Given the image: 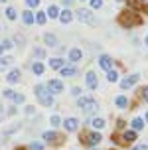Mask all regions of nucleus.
Segmentation results:
<instances>
[{
  "instance_id": "e433bc0d",
  "label": "nucleus",
  "mask_w": 148,
  "mask_h": 150,
  "mask_svg": "<svg viewBox=\"0 0 148 150\" xmlns=\"http://www.w3.org/2000/svg\"><path fill=\"white\" fill-rule=\"evenodd\" d=\"M14 95H16V91H12V89H4V97H6V99H10V101H12V99H14Z\"/></svg>"
},
{
  "instance_id": "473e14b6",
  "label": "nucleus",
  "mask_w": 148,
  "mask_h": 150,
  "mask_svg": "<svg viewBox=\"0 0 148 150\" xmlns=\"http://www.w3.org/2000/svg\"><path fill=\"white\" fill-rule=\"evenodd\" d=\"M28 150H45V146H44L42 142H38V140H36V142H32V144L28 146Z\"/></svg>"
},
{
  "instance_id": "423d86ee",
  "label": "nucleus",
  "mask_w": 148,
  "mask_h": 150,
  "mask_svg": "<svg viewBox=\"0 0 148 150\" xmlns=\"http://www.w3.org/2000/svg\"><path fill=\"white\" fill-rule=\"evenodd\" d=\"M75 14H77V18H79L81 22H85V24H91V26H95V24H97V18L93 16L91 10H87V8H79Z\"/></svg>"
},
{
  "instance_id": "9b49d317",
  "label": "nucleus",
  "mask_w": 148,
  "mask_h": 150,
  "mask_svg": "<svg viewBox=\"0 0 148 150\" xmlns=\"http://www.w3.org/2000/svg\"><path fill=\"white\" fill-rule=\"evenodd\" d=\"M85 85H87L91 91H95L97 87H99V79H97L95 71H87V73H85Z\"/></svg>"
},
{
  "instance_id": "4be33fe9",
  "label": "nucleus",
  "mask_w": 148,
  "mask_h": 150,
  "mask_svg": "<svg viewBox=\"0 0 148 150\" xmlns=\"http://www.w3.org/2000/svg\"><path fill=\"white\" fill-rule=\"evenodd\" d=\"M44 42H45V45H50V47H57V38L53 36V34H45Z\"/></svg>"
},
{
  "instance_id": "393cba45",
  "label": "nucleus",
  "mask_w": 148,
  "mask_h": 150,
  "mask_svg": "<svg viewBox=\"0 0 148 150\" xmlns=\"http://www.w3.org/2000/svg\"><path fill=\"white\" fill-rule=\"evenodd\" d=\"M61 122H63V120H61L59 115H52V117H50V125L53 127V130H55L57 127H61Z\"/></svg>"
},
{
  "instance_id": "c9c22d12",
  "label": "nucleus",
  "mask_w": 148,
  "mask_h": 150,
  "mask_svg": "<svg viewBox=\"0 0 148 150\" xmlns=\"http://www.w3.org/2000/svg\"><path fill=\"white\" fill-rule=\"evenodd\" d=\"M89 2H91V8L93 10H99V8L103 6V0H89Z\"/></svg>"
},
{
  "instance_id": "39448f33",
  "label": "nucleus",
  "mask_w": 148,
  "mask_h": 150,
  "mask_svg": "<svg viewBox=\"0 0 148 150\" xmlns=\"http://www.w3.org/2000/svg\"><path fill=\"white\" fill-rule=\"evenodd\" d=\"M42 140L45 144H52V146H59V144H63V136L57 134V130H45L44 134H42Z\"/></svg>"
},
{
  "instance_id": "0eeeda50",
  "label": "nucleus",
  "mask_w": 148,
  "mask_h": 150,
  "mask_svg": "<svg viewBox=\"0 0 148 150\" xmlns=\"http://www.w3.org/2000/svg\"><path fill=\"white\" fill-rule=\"evenodd\" d=\"M136 140H138V132L132 130V128H128L120 134V144H134Z\"/></svg>"
},
{
  "instance_id": "3c124183",
  "label": "nucleus",
  "mask_w": 148,
  "mask_h": 150,
  "mask_svg": "<svg viewBox=\"0 0 148 150\" xmlns=\"http://www.w3.org/2000/svg\"><path fill=\"white\" fill-rule=\"evenodd\" d=\"M140 2H148V0H140Z\"/></svg>"
},
{
  "instance_id": "1a4fd4ad",
  "label": "nucleus",
  "mask_w": 148,
  "mask_h": 150,
  "mask_svg": "<svg viewBox=\"0 0 148 150\" xmlns=\"http://www.w3.org/2000/svg\"><path fill=\"white\" fill-rule=\"evenodd\" d=\"M47 85V89L52 91L53 95H59V93H63V81L61 79H50V81L45 83Z\"/></svg>"
},
{
  "instance_id": "c85d7f7f",
  "label": "nucleus",
  "mask_w": 148,
  "mask_h": 150,
  "mask_svg": "<svg viewBox=\"0 0 148 150\" xmlns=\"http://www.w3.org/2000/svg\"><path fill=\"white\" fill-rule=\"evenodd\" d=\"M34 55H36L38 59H44L45 57V50L44 47H34Z\"/></svg>"
},
{
  "instance_id": "ddd939ff",
  "label": "nucleus",
  "mask_w": 148,
  "mask_h": 150,
  "mask_svg": "<svg viewBox=\"0 0 148 150\" xmlns=\"http://www.w3.org/2000/svg\"><path fill=\"white\" fill-rule=\"evenodd\" d=\"M105 127H107V120H105L103 117H93V119H91V128H93V130L101 132Z\"/></svg>"
},
{
  "instance_id": "5701e85b",
  "label": "nucleus",
  "mask_w": 148,
  "mask_h": 150,
  "mask_svg": "<svg viewBox=\"0 0 148 150\" xmlns=\"http://www.w3.org/2000/svg\"><path fill=\"white\" fill-rule=\"evenodd\" d=\"M12 57H10V55H6V57H0V71H6L8 67H10V65H12Z\"/></svg>"
},
{
  "instance_id": "8fccbe9b",
  "label": "nucleus",
  "mask_w": 148,
  "mask_h": 150,
  "mask_svg": "<svg viewBox=\"0 0 148 150\" xmlns=\"http://www.w3.org/2000/svg\"><path fill=\"white\" fill-rule=\"evenodd\" d=\"M115 2H123V0H115Z\"/></svg>"
},
{
  "instance_id": "bb28decb",
  "label": "nucleus",
  "mask_w": 148,
  "mask_h": 150,
  "mask_svg": "<svg viewBox=\"0 0 148 150\" xmlns=\"http://www.w3.org/2000/svg\"><path fill=\"white\" fill-rule=\"evenodd\" d=\"M107 81H109V83H117V81H120V79H118V71L111 69V71L107 73Z\"/></svg>"
},
{
  "instance_id": "6ab92c4d",
  "label": "nucleus",
  "mask_w": 148,
  "mask_h": 150,
  "mask_svg": "<svg viewBox=\"0 0 148 150\" xmlns=\"http://www.w3.org/2000/svg\"><path fill=\"white\" fill-rule=\"evenodd\" d=\"M22 22L26 24V26H32V24L36 22V16L32 14L30 10H24V12H22Z\"/></svg>"
},
{
  "instance_id": "37998d69",
  "label": "nucleus",
  "mask_w": 148,
  "mask_h": 150,
  "mask_svg": "<svg viewBox=\"0 0 148 150\" xmlns=\"http://www.w3.org/2000/svg\"><path fill=\"white\" fill-rule=\"evenodd\" d=\"M61 2H63V4H65V6H69V4H71V2H73V0H61Z\"/></svg>"
},
{
  "instance_id": "f3484780",
  "label": "nucleus",
  "mask_w": 148,
  "mask_h": 150,
  "mask_svg": "<svg viewBox=\"0 0 148 150\" xmlns=\"http://www.w3.org/2000/svg\"><path fill=\"white\" fill-rule=\"evenodd\" d=\"M61 24H69L71 20H73V12L67 8V10H63V12H59V18H57Z\"/></svg>"
},
{
  "instance_id": "de8ad7c7",
  "label": "nucleus",
  "mask_w": 148,
  "mask_h": 150,
  "mask_svg": "<svg viewBox=\"0 0 148 150\" xmlns=\"http://www.w3.org/2000/svg\"><path fill=\"white\" fill-rule=\"evenodd\" d=\"M144 120H146V122H148V112H146V117H144Z\"/></svg>"
},
{
  "instance_id": "c756f323",
  "label": "nucleus",
  "mask_w": 148,
  "mask_h": 150,
  "mask_svg": "<svg viewBox=\"0 0 148 150\" xmlns=\"http://www.w3.org/2000/svg\"><path fill=\"white\" fill-rule=\"evenodd\" d=\"M12 101H14L16 105H22L24 101H26V95H24V93H16V95H14V99H12Z\"/></svg>"
},
{
  "instance_id": "7c9ffc66",
  "label": "nucleus",
  "mask_w": 148,
  "mask_h": 150,
  "mask_svg": "<svg viewBox=\"0 0 148 150\" xmlns=\"http://www.w3.org/2000/svg\"><path fill=\"white\" fill-rule=\"evenodd\" d=\"M69 95L75 97V99H79L81 97V87H71V89H69Z\"/></svg>"
},
{
  "instance_id": "f704fd0d",
  "label": "nucleus",
  "mask_w": 148,
  "mask_h": 150,
  "mask_svg": "<svg viewBox=\"0 0 148 150\" xmlns=\"http://www.w3.org/2000/svg\"><path fill=\"white\" fill-rule=\"evenodd\" d=\"M126 4L130 6V10L136 12V8H140V0H126Z\"/></svg>"
},
{
  "instance_id": "412c9836",
  "label": "nucleus",
  "mask_w": 148,
  "mask_h": 150,
  "mask_svg": "<svg viewBox=\"0 0 148 150\" xmlns=\"http://www.w3.org/2000/svg\"><path fill=\"white\" fill-rule=\"evenodd\" d=\"M130 128H132V130H136V132H140L142 128H144V119H140V117L132 119V122H130Z\"/></svg>"
},
{
  "instance_id": "603ef678",
  "label": "nucleus",
  "mask_w": 148,
  "mask_h": 150,
  "mask_svg": "<svg viewBox=\"0 0 148 150\" xmlns=\"http://www.w3.org/2000/svg\"><path fill=\"white\" fill-rule=\"evenodd\" d=\"M0 2H6V0H0Z\"/></svg>"
},
{
  "instance_id": "f8f14e48",
  "label": "nucleus",
  "mask_w": 148,
  "mask_h": 150,
  "mask_svg": "<svg viewBox=\"0 0 148 150\" xmlns=\"http://www.w3.org/2000/svg\"><path fill=\"white\" fill-rule=\"evenodd\" d=\"M97 63H99V67L103 69V71H107V73L113 69V57H111V55H107V53H103V55L99 57Z\"/></svg>"
},
{
  "instance_id": "b1692460",
  "label": "nucleus",
  "mask_w": 148,
  "mask_h": 150,
  "mask_svg": "<svg viewBox=\"0 0 148 150\" xmlns=\"http://www.w3.org/2000/svg\"><path fill=\"white\" fill-rule=\"evenodd\" d=\"M44 63H42V61H34V63H32V71H34V73L36 75H42L44 73Z\"/></svg>"
},
{
  "instance_id": "20e7f679",
  "label": "nucleus",
  "mask_w": 148,
  "mask_h": 150,
  "mask_svg": "<svg viewBox=\"0 0 148 150\" xmlns=\"http://www.w3.org/2000/svg\"><path fill=\"white\" fill-rule=\"evenodd\" d=\"M77 107L83 111L85 117H93V115H97V111L101 109L95 99H89V97H79L77 99Z\"/></svg>"
},
{
  "instance_id": "79ce46f5",
  "label": "nucleus",
  "mask_w": 148,
  "mask_h": 150,
  "mask_svg": "<svg viewBox=\"0 0 148 150\" xmlns=\"http://www.w3.org/2000/svg\"><path fill=\"white\" fill-rule=\"evenodd\" d=\"M136 148H138V150H148V144H138Z\"/></svg>"
},
{
  "instance_id": "9d476101",
  "label": "nucleus",
  "mask_w": 148,
  "mask_h": 150,
  "mask_svg": "<svg viewBox=\"0 0 148 150\" xmlns=\"http://www.w3.org/2000/svg\"><path fill=\"white\" fill-rule=\"evenodd\" d=\"M63 128H65V132H75L77 128H79V120L75 119V117H67V119H63Z\"/></svg>"
},
{
  "instance_id": "f257e3e1",
  "label": "nucleus",
  "mask_w": 148,
  "mask_h": 150,
  "mask_svg": "<svg viewBox=\"0 0 148 150\" xmlns=\"http://www.w3.org/2000/svg\"><path fill=\"white\" fill-rule=\"evenodd\" d=\"M118 26H123V28H132V26H138L142 24V18L134 10H123V12H118V18H117Z\"/></svg>"
},
{
  "instance_id": "49530a36",
  "label": "nucleus",
  "mask_w": 148,
  "mask_h": 150,
  "mask_svg": "<svg viewBox=\"0 0 148 150\" xmlns=\"http://www.w3.org/2000/svg\"><path fill=\"white\" fill-rule=\"evenodd\" d=\"M2 52H4V47H2V44H0V55H2Z\"/></svg>"
},
{
  "instance_id": "c03bdc74",
  "label": "nucleus",
  "mask_w": 148,
  "mask_h": 150,
  "mask_svg": "<svg viewBox=\"0 0 148 150\" xmlns=\"http://www.w3.org/2000/svg\"><path fill=\"white\" fill-rule=\"evenodd\" d=\"M144 44H146V45H148V34H146V38H144Z\"/></svg>"
},
{
  "instance_id": "7ed1b4c3",
  "label": "nucleus",
  "mask_w": 148,
  "mask_h": 150,
  "mask_svg": "<svg viewBox=\"0 0 148 150\" xmlns=\"http://www.w3.org/2000/svg\"><path fill=\"white\" fill-rule=\"evenodd\" d=\"M101 140H103V136H101V132H97V130H85V132L79 134V142L83 146H87V148H97L101 144Z\"/></svg>"
},
{
  "instance_id": "5fc2aeb1",
  "label": "nucleus",
  "mask_w": 148,
  "mask_h": 150,
  "mask_svg": "<svg viewBox=\"0 0 148 150\" xmlns=\"http://www.w3.org/2000/svg\"><path fill=\"white\" fill-rule=\"evenodd\" d=\"M111 150H115V148H111Z\"/></svg>"
},
{
  "instance_id": "864d4df0",
  "label": "nucleus",
  "mask_w": 148,
  "mask_h": 150,
  "mask_svg": "<svg viewBox=\"0 0 148 150\" xmlns=\"http://www.w3.org/2000/svg\"><path fill=\"white\" fill-rule=\"evenodd\" d=\"M93 150H99V148H93Z\"/></svg>"
},
{
  "instance_id": "a878e982",
  "label": "nucleus",
  "mask_w": 148,
  "mask_h": 150,
  "mask_svg": "<svg viewBox=\"0 0 148 150\" xmlns=\"http://www.w3.org/2000/svg\"><path fill=\"white\" fill-rule=\"evenodd\" d=\"M45 14L50 16V18H59V8L55 6V4H52V6L45 10Z\"/></svg>"
},
{
  "instance_id": "cd10ccee",
  "label": "nucleus",
  "mask_w": 148,
  "mask_h": 150,
  "mask_svg": "<svg viewBox=\"0 0 148 150\" xmlns=\"http://www.w3.org/2000/svg\"><path fill=\"white\" fill-rule=\"evenodd\" d=\"M45 20H47V14H45V12H42V10H38V14H36V22L40 24V26H44Z\"/></svg>"
},
{
  "instance_id": "a19ab883",
  "label": "nucleus",
  "mask_w": 148,
  "mask_h": 150,
  "mask_svg": "<svg viewBox=\"0 0 148 150\" xmlns=\"http://www.w3.org/2000/svg\"><path fill=\"white\" fill-rule=\"evenodd\" d=\"M36 112V107H32V105H26V115H34Z\"/></svg>"
},
{
  "instance_id": "6e6552de",
  "label": "nucleus",
  "mask_w": 148,
  "mask_h": 150,
  "mask_svg": "<svg viewBox=\"0 0 148 150\" xmlns=\"http://www.w3.org/2000/svg\"><path fill=\"white\" fill-rule=\"evenodd\" d=\"M140 79V75L138 73H132V75H128V77H125V79H120L118 81V85H120V89H130L132 85H136V81Z\"/></svg>"
},
{
  "instance_id": "2f4dec72",
  "label": "nucleus",
  "mask_w": 148,
  "mask_h": 150,
  "mask_svg": "<svg viewBox=\"0 0 148 150\" xmlns=\"http://www.w3.org/2000/svg\"><path fill=\"white\" fill-rule=\"evenodd\" d=\"M138 97H140L144 103H148V87H142V89L138 91Z\"/></svg>"
},
{
  "instance_id": "aec40b11",
  "label": "nucleus",
  "mask_w": 148,
  "mask_h": 150,
  "mask_svg": "<svg viewBox=\"0 0 148 150\" xmlns=\"http://www.w3.org/2000/svg\"><path fill=\"white\" fill-rule=\"evenodd\" d=\"M59 73H61V77H75V75H77V69H75L73 65H65Z\"/></svg>"
},
{
  "instance_id": "72a5a7b5",
  "label": "nucleus",
  "mask_w": 148,
  "mask_h": 150,
  "mask_svg": "<svg viewBox=\"0 0 148 150\" xmlns=\"http://www.w3.org/2000/svg\"><path fill=\"white\" fill-rule=\"evenodd\" d=\"M4 14H6V18H8V20H16V10H14L12 6H10V8H6V12H4Z\"/></svg>"
},
{
  "instance_id": "4468645a",
  "label": "nucleus",
  "mask_w": 148,
  "mask_h": 150,
  "mask_svg": "<svg viewBox=\"0 0 148 150\" xmlns=\"http://www.w3.org/2000/svg\"><path fill=\"white\" fill-rule=\"evenodd\" d=\"M67 57H69L67 61H71V63H77V61H81L83 52L79 50V47H71V50H69V53H67Z\"/></svg>"
},
{
  "instance_id": "09e8293b",
  "label": "nucleus",
  "mask_w": 148,
  "mask_h": 150,
  "mask_svg": "<svg viewBox=\"0 0 148 150\" xmlns=\"http://www.w3.org/2000/svg\"><path fill=\"white\" fill-rule=\"evenodd\" d=\"M130 150H138V148H136V146H134V148H130Z\"/></svg>"
},
{
  "instance_id": "dca6fc26",
  "label": "nucleus",
  "mask_w": 148,
  "mask_h": 150,
  "mask_svg": "<svg viewBox=\"0 0 148 150\" xmlns=\"http://www.w3.org/2000/svg\"><path fill=\"white\" fill-rule=\"evenodd\" d=\"M20 75H22V71H20V69H12V71H8V73H6V81L14 85V83L20 81Z\"/></svg>"
},
{
  "instance_id": "58836bf2",
  "label": "nucleus",
  "mask_w": 148,
  "mask_h": 150,
  "mask_svg": "<svg viewBox=\"0 0 148 150\" xmlns=\"http://www.w3.org/2000/svg\"><path fill=\"white\" fill-rule=\"evenodd\" d=\"M125 125H126L125 119H118L117 120V128H115V130H117V132H118V130H123V128H125Z\"/></svg>"
},
{
  "instance_id": "4c0bfd02",
  "label": "nucleus",
  "mask_w": 148,
  "mask_h": 150,
  "mask_svg": "<svg viewBox=\"0 0 148 150\" xmlns=\"http://www.w3.org/2000/svg\"><path fill=\"white\" fill-rule=\"evenodd\" d=\"M2 47H4V50H12V47H14L12 40H4V42H2Z\"/></svg>"
},
{
  "instance_id": "2eb2a0df",
  "label": "nucleus",
  "mask_w": 148,
  "mask_h": 150,
  "mask_svg": "<svg viewBox=\"0 0 148 150\" xmlns=\"http://www.w3.org/2000/svg\"><path fill=\"white\" fill-rule=\"evenodd\" d=\"M65 63H67V61H65V59H61V57H52L47 65H50L53 71H61V69L65 67Z\"/></svg>"
},
{
  "instance_id": "a18cd8bd",
  "label": "nucleus",
  "mask_w": 148,
  "mask_h": 150,
  "mask_svg": "<svg viewBox=\"0 0 148 150\" xmlns=\"http://www.w3.org/2000/svg\"><path fill=\"white\" fill-rule=\"evenodd\" d=\"M16 150H28V148H24V146H18V148H16Z\"/></svg>"
},
{
  "instance_id": "f03ea898",
  "label": "nucleus",
  "mask_w": 148,
  "mask_h": 150,
  "mask_svg": "<svg viewBox=\"0 0 148 150\" xmlns=\"http://www.w3.org/2000/svg\"><path fill=\"white\" fill-rule=\"evenodd\" d=\"M34 93H36L38 103H40V105H44V107H53V93L47 89V85H45V83H38L36 89H34Z\"/></svg>"
},
{
  "instance_id": "ea45409f",
  "label": "nucleus",
  "mask_w": 148,
  "mask_h": 150,
  "mask_svg": "<svg viewBox=\"0 0 148 150\" xmlns=\"http://www.w3.org/2000/svg\"><path fill=\"white\" fill-rule=\"evenodd\" d=\"M26 4H28L30 8H38L40 6V0H26Z\"/></svg>"
},
{
  "instance_id": "a211bd4d",
  "label": "nucleus",
  "mask_w": 148,
  "mask_h": 150,
  "mask_svg": "<svg viewBox=\"0 0 148 150\" xmlns=\"http://www.w3.org/2000/svg\"><path fill=\"white\" fill-rule=\"evenodd\" d=\"M115 105H117V109H126V107H130V101L125 95H118V97H115Z\"/></svg>"
}]
</instances>
